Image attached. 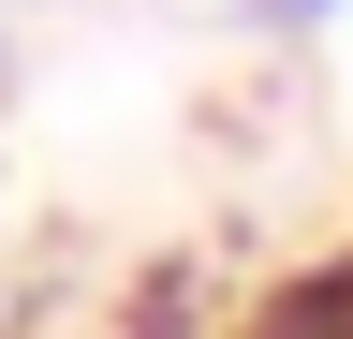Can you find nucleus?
Instances as JSON below:
<instances>
[{
	"mask_svg": "<svg viewBox=\"0 0 353 339\" xmlns=\"http://www.w3.org/2000/svg\"><path fill=\"white\" fill-rule=\"evenodd\" d=\"M250 339H353V251L309 266V280H280V295L250 310Z\"/></svg>",
	"mask_w": 353,
	"mask_h": 339,
	"instance_id": "nucleus-1",
	"label": "nucleus"
},
{
	"mask_svg": "<svg viewBox=\"0 0 353 339\" xmlns=\"http://www.w3.org/2000/svg\"><path fill=\"white\" fill-rule=\"evenodd\" d=\"M265 15H280V30H324V15H353V0H265Z\"/></svg>",
	"mask_w": 353,
	"mask_h": 339,
	"instance_id": "nucleus-2",
	"label": "nucleus"
}]
</instances>
